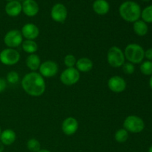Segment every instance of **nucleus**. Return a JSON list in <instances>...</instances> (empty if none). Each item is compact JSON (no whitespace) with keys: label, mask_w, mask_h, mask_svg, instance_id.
<instances>
[{"label":"nucleus","mask_w":152,"mask_h":152,"mask_svg":"<svg viewBox=\"0 0 152 152\" xmlns=\"http://www.w3.org/2000/svg\"><path fill=\"white\" fill-rule=\"evenodd\" d=\"M107 61L113 68H120L126 62L124 52L117 46H112L107 53Z\"/></svg>","instance_id":"obj_4"},{"label":"nucleus","mask_w":152,"mask_h":152,"mask_svg":"<svg viewBox=\"0 0 152 152\" xmlns=\"http://www.w3.org/2000/svg\"><path fill=\"white\" fill-rule=\"evenodd\" d=\"M149 86H150V88L152 89V75L151 76V77H150V80H149Z\"/></svg>","instance_id":"obj_32"},{"label":"nucleus","mask_w":152,"mask_h":152,"mask_svg":"<svg viewBox=\"0 0 152 152\" xmlns=\"http://www.w3.org/2000/svg\"><path fill=\"white\" fill-rule=\"evenodd\" d=\"M1 128H0V136H1Z\"/></svg>","instance_id":"obj_36"},{"label":"nucleus","mask_w":152,"mask_h":152,"mask_svg":"<svg viewBox=\"0 0 152 152\" xmlns=\"http://www.w3.org/2000/svg\"><path fill=\"white\" fill-rule=\"evenodd\" d=\"M141 7L137 2L126 1L121 4L119 8V13L123 20L134 23L139 20L141 16Z\"/></svg>","instance_id":"obj_2"},{"label":"nucleus","mask_w":152,"mask_h":152,"mask_svg":"<svg viewBox=\"0 0 152 152\" xmlns=\"http://www.w3.org/2000/svg\"><path fill=\"white\" fill-rule=\"evenodd\" d=\"M38 152H51V151H49V150H47V149H40Z\"/></svg>","instance_id":"obj_33"},{"label":"nucleus","mask_w":152,"mask_h":152,"mask_svg":"<svg viewBox=\"0 0 152 152\" xmlns=\"http://www.w3.org/2000/svg\"><path fill=\"white\" fill-rule=\"evenodd\" d=\"M148 152H152V145H151L150 148H148Z\"/></svg>","instance_id":"obj_34"},{"label":"nucleus","mask_w":152,"mask_h":152,"mask_svg":"<svg viewBox=\"0 0 152 152\" xmlns=\"http://www.w3.org/2000/svg\"><path fill=\"white\" fill-rule=\"evenodd\" d=\"M75 66L80 73H88L92 70L94 67V63L91 59H90L89 58L82 57L77 59Z\"/></svg>","instance_id":"obj_17"},{"label":"nucleus","mask_w":152,"mask_h":152,"mask_svg":"<svg viewBox=\"0 0 152 152\" xmlns=\"http://www.w3.org/2000/svg\"><path fill=\"white\" fill-rule=\"evenodd\" d=\"M123 129L131 133H140L145 129V123L143 120L138 116L130 115L125 119Z\"/></svg>","instance_id":"obj_5"},{"label":"nucleus","mask_w":152,"mask_h":152,"mask_svg":"<svg viewBox=\"0 0 152 152\" xmlns=\"http://www.w3.org/2000/svg\"><path fill=\"white\" fill-rule=\"evenodd\" d=\"M92 7L96 14L103 16L109 12L110 4L106 0H95Z\"/></svg>","instance_id":"obj_16"},{"label":"nucleus","mask_w":152,"mask_h":152,"mask_svg":"<svg viewBox=\"0 0 152 152\" xmlns=\"http://www.w3.org/2000/svg\"><path fill=\"white\" fill-rule=\"evenodd\" d=\"M6 13L10 17H16L18 16L22 11V4L17 0L8 1L4 7Z\"/></svg>","instance_id":"obj_15"},{"label":"nucleus","mask_w":152,"mask_h":152,"mask_svg":"<svg viewBox=\"0 0 152 152\" xmlns=\"http://www.w3.org/2000/svg\"><path fill=\"white\" fill-rule=\"evenodd\" d=\"M7 87V81L2 78H0V93L4 91Z\"/></svg>","instance_id":"obj_29"},{"label":"nucleus","mask_w":152,"mask_h":152,"mask_svg":"<svg viewBox=\"0 0 152 152\" xmlns=\"http://www.w3.org/2000/svg\"><path fill=\"white\" fill-rule=\"evenodd\" d=\"M141 73L144 75L151 76L152 75V62L151 61H144L141 63L140 67Z\"/></svg>","instance_id":"obj_25"},{"label":"nucleus","mask_w":152,"mask_h":152,"mask_svg":"<svg viewBox=\"0 0 152 152\" xmlns=\"http://www.w3.org/2000/svg\"><path fill=\"white\" fill-rule=\"evenodd\" d=\"M23 42V37L19 30H10L4 37V43L7 48H16L21 45Z\"/></svg>","instance_id":"obj_8"},{"label":"nucleus","mask_w":152,"mask_h":152,"mask_svg":"<svg viewBox=\"0 0 152 152\" xmlns=\"http://www.w3.org/2000/svg\"><path fill=\"white\" fill-rule=\"evenodd\" d=\"M50 16L54 22L58 23H64L68 16V10L66 7L62 3L55 4L50 10Z\"/></svg>","instance_id":"obj_10"},{"label":"nucleus","mask_w":152,"mask_h":152,"mask_svg":"<svg viewBox=\"0 0 152 152\" xmlns=\"http://www.w3.org/2000/svg\"><path fill=\"white\" fill-rule=\"evenodd\" d=\"M129 132L125 129H120L115 132L114 139L119 143H124L129 139Z\"/></svg>","instance_id":"obj_22"},{"label":"nucleus","mask_w":152,"mask_h":152,"mask_svg":"<svg viewBox=\"0 0 152 152\" xmlns=\"http://www.w3.org/2000/svg\"><path fill=\"white\" fill-rule=\"evenodd\" d=\"M142 1H149L150 0H142Z\"/></svg>","instance_id":"obj_35"},{"label":"nucleus","mask_w":152,"mask_h":152,"mask_svg":"<svg viewBox=\"0 0 152 152\" xmlns=\"http://www.w3.org/2000/svg\"><path fill=\"white\" fill-rule=\"evenodd\" d=\"M21 84L25 93L31 96L38 97L45 91L46 84L44 77L36 71H31L25 74Z\"/></svg>","instance_id":"obj_1"},{"label":"nucleus","mask_w":152,"mask_h":152,"mask_svg":"<svg viewBox=\"0 0 152 152\" xmlns=\"http://www.w3.org/2000/svg\"><path fill=\"white\" fill-rule=\"evenodd\" d=\"M22 12L29 17L35 16L39 10V7L37 2L34 0H25L22 4Z\"/></svg>","instance_id":"obj_14"},{"label":"nucleus","mask_w":152,"mask_h":152,"mask_svg":"<svg viewBox=\"0 0 152 152\" xmlns=\"http://www.w3.org/2000/svg\"><path fill=\"white\" fill-rule=\"evenodd\" d=\"M25 62H26L27 67L32 71H36L39 70L42 63L40 57L36 53L28 55V57L26 58Z\"/></svg>","instance_id":"obj_19"},{"label":"nucleus","mask_w":152,"mask_h":152,"mask_svg":"<svg viewBox=\"0 0 152 152\" xmlns=\"http://www.w3.org/2000/svg\"><path fill=\"white\" fill-rule=\"evenodd\" d=\"M79 128L78 121L72 117H67L64 120L62 124V131L64 134L71 136L77 132Z\"/></svg>","instance_id":"obj_12"},{"label":"nucleus","mask_w":152,"mask_h":152,"mask_svg":"<svg viewBox=\"0 0 152 152\" xmlns=\"http://www.w3.org/2000/svg\"><path fill=\"white\" fill-rule=\"evenodd\" d=\"M61 83L65 86L75 85L80 79V73L76 68H67L60 74Z\"/></svg>","instance_id":"obj_7"},{"label":"nucleus","mask_w":152,"mask_h":152,"mask_svg":"<svg viewBox=\"0 0 152 152\" xmlns=\"http://www.w3.org/2000/svg\"><path fill=\"white\" fill-rule=\"evenodd\" d=\"M126 82L120 76H113L108 81V87L114 93H122L126 88Z\"/></svg>","instance_id":"obj_11"},{"label":"nucleus","mask_w":152,"mask_h":152,"mask_svg":"<svg viewBox=\"0 0 152 152\" xmlns=\"http://www.w3.org/2000/svg\"><path fill=\"white\" fill-rule=\"evenodd\" d=\"M134 32L139 37H144L148 32V27L147 23L142 20H137L133 24Z\"/></svg>","instance_id":"obj_20"},{"label":"nucleus","mask_w":152,"mask_h":152,"mask_svg":"<svg viewBox=\"0 0 152 152\" xmlns=\"http://www.w3.org/2000/svg\"><path fill=\"white\" fill-rule=\"evenodd\" d=\"M6 80L10 84H16L19 80V75L16 71H12L7 73L6 76Z\"/></svg>","instance_id":"obj_27"},{"label":"nucleus","mask_w":152,"mask_h":152,"mask_svg":"<svg viewBox=\"0 0 152 152\" xmlns=\"http://www.w3.org/2000/svg\"><path fill=\"white\" fill-rule=\"evenodd\" d=\"M16 134L12 129H5L1 132L0 136V141L4 145H10L16 141Z\"/></svg>","instance_id":"obj_18"},{"label":"nucleus","mask_w":152,"mask_h":152,"mask_svg":"<svg viewBox=\"0 0 152 152\" xmlns=\"http://www.w3.org/2000/svg\"><path fill=\"white\" fill-rule=\"evenodd\" d=\"M77 61V58L73 54H67L64 58V64L67 68H74Z\"/></svg>","instance_id":"obj_26"},{"label":"nucleus","mask_w":152,"mask_h":152,"mask_svg":"<svg viewBox=\"0 0 152 152\" xmlns=\"http://www.w3.org/2000/svg\"><path fill=\"white\" fill-rule=\"evenodd\" d=\"M145 57L148 59V61L152 62V48H148L145 51Z\"/></svg>","instance_id":"obj_30"},{"label":"nucleus","mask_w":152,"mask_h":152,"mask_svg":"<svg viewBox=\"0 0 152 152\" xmlns=\"http://www.w3.org/2000/svg\"><path fill=\"white\" fill-rule=\"evenodd\" d=\"M19 59L20 53L15 48H7L0 52V62L4 65H14L19 62Z\"/></svg>","instance_id":"obj_6"},{"label":"nucleus","mask_w":152,"mask_h":152,"mask_svg":"<svg viewBox=\"0 0 152 152\" xmlns=\"http://www.w3.org/2000/svg\"><path fill=\"white\" fill-rule=\"evenodd\" d=\"M122 68H123V71L125 74H129V75L134 74V72L135 71L134 65L129 62H125L123 66H122Z\"/></svg>","instance_id":"obj_28"},{"label":"nucleus","mask_w":152,"mask_h":152,"mask_svg":"<svg viewBox=\"0 0 152 152\" xmlns=\"http://www.w3.org/2000/svg\"><path fill=\"white\" fill-rule=\"evenodd\" d=\"M127 1H129V0H127Z\"/></svg>","instance_id":"obj_39"},{"label":"nucleus","mask_w":152,"mask_h":152,"mask_svg":"<svg viewBox=\"0 0 152 152\" xmlns=\"http://www.w3.org/2000/svg\"><path fill=\"white\" fill-rule=\"evenodd\" d=\"M59 71L58 65L52 60H47L42 62L39 68V73L44 78H50L57 74Z\"/></svg>","instance_id":"obj_9"},{"label":"nucleus","mask_w":152,"mask_h":152,"mask_svg":"<svg viewBox=\"0 0 152 152\" xmlns=\"http://www.w3.org/2000/svg\"><path fill=\"white\" fill-rule=\"evenodd\" d=\"M124 55L128 62L134 64H140L145 58V50L143 48L136 43L128 45L124 50Z\"/></svg>","instance_id":"obj_3"},{"label":"nucleus","mask_w":152,"mask_h":152,"mask_svg":"<svg viewBox=\"0 0 152 152\" xmlns=\"http://www.w3.org/2000/svg\"><path fill=\"white\" fill-rule=\"evenodd\" d=\"M21 33L24 38L29 40H34L39 35V29L33 23H27L22 27Z\"/></svg>","instance_id":"obj_13"},{"label":"nucleus","mask_w":152,"mask_h":152,"mask_svg":"<svg viewBox=\"0 0 152 152\" xmlns=\"http://www.w3.org/2000/svg\"><path fill=\"white\" fill-rule=\"evenodd\" d=\"M22 50L28 54L35 53L38 50V45L34 40L25 39L22 43Z\"/></svg>","instance_id":"obj_21"},{"label":"nucleus","mask_w":152,"mask_h":152,"mask_svg":"<svg viewBox=\"0 0 152 152\" xmlns=\"http://www.w3.org/2000/svg\"><path fill=\"white\" fill-rule=\"evenodd\" d=\"M4 150V145L2 142L0 141V152H3Z\"/></svg>","instance_id":"obj_31"},{"label":"nucleus","mask_w":152,"mask_h":152,"mask_svg":"<svg viewBox=\"0 0 152 152\" xmlns=\"http://www.w3.org/2000/svg\"><path fill=\"white\" fill-rule=\"evenodd\" d=\"M7 1H14V0H7Z\"/></svg>","instance_id":"obj_37"},{"label":"nucleus","mask_w":152,"mask_h":152,"mask_svg":"<svg viewBox=\"0 0 152 152\" xmlns=\"http://www.w3.org/2000/svg\"><path fill=\"white\" fill-rule=\"evenodd\" d=\"M27 148L31 152H38L41 149V144L38 140L31 138L27 142Z\"/></svg>","instance_id":"obj_24"},{"label":"nucleus","mask_w":152,"mask_h":152,"mask_svg":"<svg viewBox=\"0 0 152 152\" xmlns=\"http://www.w3.org/2000/svg\"><path fill=\"white\" fill-rule=\"evenodd\" d=\"M23 1H25V0H23Z\"/></svg>","instance_id":"obj_38"},{"label":"nucleus","mask_w":152,"mask_h":152,"mask_svg":"<svg viewBox=\"0 0 152 152\" xmlns=\"http://www.w3.org/2000/svg\"><path fill=\"white\" fill-rule=\"evenodd\" d=\"M140 17L145 23H152V4L147 6L141 11Z\"/></svg>","instance_id":"obj_23"}]
</instances>
